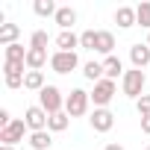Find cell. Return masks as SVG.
<instances>
[{
	"label": "cell",
	"instance_id": "9",
	"mask_svg": "<svg viewBox=\"0 0 150 150\" xmlns=\"http://www.w3.org/2000/svg\"><path fill=\"white\" fill-rule=\"evenodd\" d=\"M129 62H132V68H147L150 65V44H132L129 47Z\"/></svg>",
	"mask_w": 150,
	"mask_h": 150
},
{
	"label": "cell",
	"instance_id": "3",
	"mask_svg": "<svg viewBox=\"0 0 150 150\" xmlns=\"http://www.w3.org/2000/svg\"><path fill=\"white\" fill-rule=\"evenodd\" d=\"M144 83H147L144 71L132 68V71H127V74H124V80H121V88H124V94H127V97L138 100V97H141V91H144Z\"/></svg>",
	"mask_w": 150,
	"mask_h": 150
},
{
	"label": "cell",
	"instance_id": "8",
	"mask_svg": "<svg viewBox=\"0 0 150 150\" xmlns=\"http://www.w3.org/2000/svg\"><path fill=\"white\" fill-rule=\"evenodd\" d=\"M88 124H91L94 132H109V129L115 127V115H112L109 109H94L91 118H88Z\"/></svg>",
	"mask_w": 150,
	"mask_h": 150
},
{
	"label": "cell",
	"instance_id": "12",
	"mask_svg": "<svg viewBox=\"0 0 150 150\" xmlns=\"http://www.w3.org/2000/svg\"><path fill=\"white\" fill-rule=\"evenodd\" d=\"M59 27H62V33H68L74 24H77V12H74L71 6H59V12H56V18H53Z\"/></svg>",
	"mask_w": 150,
	"mask_h": 150
},
{
	"label": "cell",
	"instance_id": "18",
	"mask_svg": "<svg viewBox=\"0 0 150 150\" xmlns=\"http://www.w3.org/2000/svg\"><path fill=\"white\" fill-rule=\"evenodd\" d=\"M50 144H53V138H50V129L30 132V147H33V150H47Z\"/></svg>",
	"mask_w": 150,
	"mask_h": 150
},
{
	"label": "cell",
	"instance_id": "2",
	"mask_svg": "<svg viewBox=\"0 0 150 150\" xmlns=\"http://www.w3.org/2000/svg\"><path fill=\"white\" fill-rule=\"evenodd\" d=\"M38 106L47 112V115H56V112H65V97L56 86H44L38 91Z\"/></svg>",
	"mask_w": 150,
	"mask_h": 150
},
{
	"label": "cell",
	"instance_id": "29",
	"mask_svg": "<svg viewBox=\"0 0 150 150\" xmlns=\"http://www.w3.org/2000/svg\"><path fill=\"white\" fill-rule=\"evenodd\" d=\"M141 132H147V135H150V118H141Z\"/></svg>",
	"mask_w": 150,
	"mask_h": 150
},
{
	"label": "cell",
	"instance_id": "13",
	"mask_svg": "<svg viewBox=\"0 0 150 150\" xmlns=\"http://www.w3.org/2000/svg\"><path fill=\"white\" fill-rule=\"evenodd\" d=\"M97 53H103V56H112V50H115V35L109 33V30H97V47H94Z\"/></svg>",
	"mask_w": 150,
	"mask_h": 150
},
{
	"label": "cell",
	"instance_id": "26",
	"mask_svg": "<svg viewBox=\"0 0 150 150\" xmlns=\"http://www.w3.org/2000/svg\"><path fill=\"white\" fill-rule=\"evenodd\" d=\"M135 109H138L141 118H150V94H141V97L135 100Z\"/></svg>",
	"mask_w": 150,
	"mask_h": 150
},
{
	"label": "cell",
	"instance_id": "6",
	"mask_svg": "<svg viewBox=\"0 0 150 150\" xmlns=\"http://www.w3.org/2000/svg\"><path fill=\"white\" fill-rule=\"evenodd\" d=\"M24 132H27V121H24V118H15L9 127H3V129H0V144L15 147L18 141H24Z\"/></svg>",
	"mask_w": 150,
	"mask_h": 150
},
{
	"label": "cell",
	"instance_id": "1",
	"mask_svg": "<svg viewBox=\"0 0 150 150\" xmlns=\"http://www.w3.org/2000/svg\"><path fill=\"white\" fill-rule=\"evenodd\" d=\"M88 103H91V94H88L86 88H74V91L65 97V112H68L71 118H83V115L88 112Z\"/></svg>",
	"mask_w": 150,
	"mask_h": 150
},
{
	"label": "cell",
	"instance_id": "5",
	"mask_svg": "<svg viewBox=\"0 0 150 150\" xmlns=\"http://www.w3.org/2000/svg\"><path fill=\"white\" fill-rule=\"evenodd\" d=\"M50 68H53L56 74H71V71L80 68V56H77V53H62V50H56V53L50 56Z\"/></svg>",
	"mask_w": 150,
	"mask_h": 150
},
{
	"label": "cell",
	"instance_id": "32",
	"mask_svg": "<svg viewBox=\"0 0 150 150\" xmlns=\"http://www.w3.org/2000/svg\"><path fill=\"white\" fill-rule=\"evenodd\" d=\"M147 44H150V33H147Z\"/></svg>",
	"mask_w": 150,
	"mask_h": 150
},
{
	"label": "cell",
	"instance_id": "17",
	"mask_svg": "<svg viewBox=\"0 0 150 150\" xmlns=\"http://www.w3.org/2000/svg\"><path fill=\"white\" fill-rule=\"evenodd\" d=\"M68 124H71V115H68V112H56V115L47 118V129H50V132H65Z\"/></svg>",
	"mask_w": 150,
	"mask_h": 150
},
{
	"label": "cell",
	"instance_id": "28",
	"mask_svg": "<svg viewBox=\"0 0 150 150\" xmlns=\"http://www.w3.org/2000/svg\"><path fill=\"white\" fill-rule=\"evenodd\" d=\"M24 77H27V74H9V77H6V86H9V88H21V86H24Z\"/></svg>",
	"mask_w": 150,
	"mask_h": 150
},
{
	"label": "cell",
	"instance_id": "15",
	"mask_svg": "<svg viewBox=\"0 0 150 150\" xmlns=\"http://www.w3.org/2000/svg\"><path fill=\"white\" fill-rule=\"evenodd\" d=\"M18 35H21V27L18 24H3V27H0V44H3V47L18 44Z\"/></svg>",
	"mask_w": 150,
	"mask_h": 150
},
{
	"label": "cell",
	"instance_id": "33",
	"mask_svg": "<svg viewBox=\"0 0 150 150\" xmlns=\"http://www.w3.org/2000/svg\"><path fill=\"white\" fill-rule=\"evenodd\" d=\"M144 150H150V144H147V147H144Z\"/></svg>",
	"mask_w": 150,
	"mask_h": 150
},
{
	"label": "cell",
	"instance_id": "25",
	"mask_svg": "<svg viewBox=\"0 0 150 150\" xmlns=\"http://www.w3.org/2000/svg\"><path fill=\"white\" fill-rule=\"evenodd\" d=\"M80 47H86V50H94V47H97V33H94V30H86V33L80 35Z\"/></svg>",
	"mask_w": 150,
	"mask_h": 150
},
{
	"label": "cell",
	"instance_id": "10",
	"mask_svg": "<svg viewBox=\"0 0 150 150\" xmlns=\"http://www.w3.org/2000/svg\"><path fill=\"white\" fill-rule=\"evenodd\" d=\"M56 47H59L62 53H77V47H80V35L74 33V30L59 33V35H56Z\"/></svg>",
	"mask_w": 150,
	"mask_h": 150
},
{
	"label": "cell",
	"instance_id": "21",
	"mask_svg": "<svg viewBox=\"0 0 150 150\" xmlns=\"http://www.w3.org/2000/svg\"><path fill=\"white\" fill-rule=\"evenodd\" d=\"M3 62H27L24 44H9V47H3Z\"/></svg>",
	"mask_w": 150,
	"mask_h": 150
},
{
	"label": "cell",
	"instance_id": "19",
	"mask_svg": "<svg viewBox=\"0 0 150 150\" xmlns=\"http://www.w3.org/2000/svg\"><path fill=\"white\" fill-rule=\"evenodd\" d=\"M83 77L91 80V83H100L106 74H103V62H86L83 65Z\"/></svg>",
	"mask_w": 150,
	"mask_h": 150
},
{
	"label": "cell",
	"instance_id": "20",
	"mask_svg": "<svg viewBox=\"0 0 150 150\" xmlns=\"http://www.w3.org/2000/svg\"><path fill=\"white\" fill-rule=\"evenodd\" d=\"M24 88H30V91H41V88H44V71H27Z\"/></svg>",
	"mask_w": 150,
	"mask_h": 150
},
{
	"label": "cell",
	"instance_id": "16",
	"mask_svg": "<svg viewBox=\"0 0 150 150\" xmlns=\"http://www.w3.org/2000/svg\"><path fill=\"white\" fill-rule=\"evenodd\" d=\"M115 24H118L121 30H129V27H135V9H129V6H121V9L115 12Z\"/></svg>",
	"mask_w": 150,
	"mask_h": 150
},
{
	"label": "cell",
	"instance_id": "30",
	"mask_svg": "<svg viewBox=\"0 0 150 150\" xmlns=\"http://www.w3.org/2000/svg\"><path fill=\"white\" fill-rule=\"evenodd\" d=\"M103 150H124V147H121V144H106Z\"/></svg>",
	"mask_w": 150,
	"mask_h": 150
},
{
	"label": "cell",
	"instance_id": "24",
	"mask_svg": "<svg viewBox=\"0 0 150 150\" xmlns=\"http://www.w3.org/2000/svg\"><path fill=\"white\" fill-rule=\"evenodd\" d=\"M30 47H38V50H47V33L44 30H35L30 35Z\"/></svg>",
	"mask_w": 150,
	"mask_h": 150
},
{
	"label": "cell",
	"instance_id": "31",
	"mask_svg": "<svg viewBox=\"0 0 150 150\" xmlns=\"http://www.w3.org/2000/svg\"><path fill=\"white\" fill-rule=\"evenodd\" d=\"M0 150H15V147H9V144H0Z\"/></svg>",
	"mask_w": 150,
	"mask_h": 150
},
{
	"label": "cell",
	"instance_id": "22",
	"mask_svg": "<svg viewBox=\"0 0 150 150\" xmlns=\"http://www.w3.org/2000/svg\"><path fill=\"white\" fill-rule=\"evenodd\" d=\"M33 9H35V15H41V18H56V12H59V6L53 3V0H35L33 3Z\"/></svg>",
	"mask_w": 150,
	"mask_h": 150
},
{
	"label": "cell",
	"instance_id": "23",
	"mask_svg": "<svg viewBox=\"0 0 150 150\" xmlns=\"http://www.w3.org/2000/svg\"><path fill=\"white\" fill-rule=\"evenodd\" d=\"M135 24H138V27H144V30H150V3L135 6Z\"/></svg>",
	"mask_w": 150,
	"mask_h": 150
},
{
	"label": "cell",
	"instance_id": "7",
	"mask_svg": "<svg viewBox=\"0 0 150 150\" xmlns=\"http://www.w3.org/2000/svg\"><path fill=\"white\" fill-rule=\"evenodd\" d=\"M47 112L41 109V106H30L27 112H24V121H27V129L30 132H41V129H47Z\"/></svg>",
	"mask_w": 150,
	"mask_h": 150
},
{
	"label": "cell",
	"instance_id": "4",
	"mask_svg": "<svg viewBox=\"0 0 150 150\" xmlns=\"http://www.w3.org/2000/svg\"><path fill=\"white\" fill-rule=\"evenodd\" d=\"M115 91H118L115 80H106V77H103L100 83H94V91H91V103H94V109H106V106L112 103Z\"/></svg>",
	"mask_w": 150,
	"mask_h": 150
},
{
	"label": "cell",
	"instance_id": "11",
	"mask_svg": "<svg viewBox=\"0 0 150 150\" xmlns=\"http://www.w3.org/2000/svg\"><path fill=\"white\" fill-rule=\"evenodd\" d=\"M44 65H47V50L27 47V68H30V71H41Z\"/></svg>",
	"mask_w": 150,
	"mask_h": 150
},
{
	"label": "cell",
	"instance_id": "14",
	"mask_svg": "<svg viewBox=\"0 0 150 150\" xmlns=\"http://www.w3.org/2000/svg\"><path fill=\"white\" fill-rule=\"evenodd\" d=\"M103 74H106V80H115L118 74H127V71H124V62L112 53V56H106V59H103Z\"/></svg>",
	"mask_w": 150,
	"mask_h": 150
},
{
	"label": "cell",
	"instance_id": "27",
	"mask_svg": "<svg viewBox=\"0 0 150 150\" xmlns=\"http://www.w3.org/2000/svg\"><path fill=\"white\" fill-rule=\"evenodd\" d=\"M24 65L27 62H3V74L9 77V74H24Z\"/></svg>",
	"mask_w": 150,
	"mask_h": 150
}]
</instances>
